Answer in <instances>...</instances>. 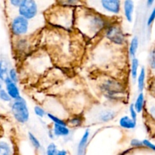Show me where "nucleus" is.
<instances>
[{
    "label": "nucleus",
    "mask_w": 155,
    "mask_h": 155,
    "mask_svg": "<svg viewBox=\"0 0 155 155\" xmlns=\"http://www.w3.org/2000/svg\"><path fill=\"white\" fill-rule=\"evenodd\" d=\"M108 21L98 12H89L85 15L83 29L89 35L95 36L101 30H105L108 26Z\"/></svg>",
    "instance_id": "1"
},
{
    "label": "nucleus",
    "mask_w": 155,
    "mask_h": 155,
    "mask_svg": "<svg viewBox=\"0 0 155 155\" xmlns=\"http://www.w3.org/2000/svg\"><path fill=\"white\" fill-rule=\"evenodd\" d=\"M66 123L67 127L69 128H78L83 125V119L82 117L77 115L70 118L68 121H66Z\"/></svg>",
    "instance_id": "19"
},
{
    "label": "nucleus",
    "mask_w": 155,
    "mask_h": 155,
    "mask_svg": "<svg viewBox=\"0 0 155 155\" xmlns=\"http://www.w3.org/2000/svg\"><path fill=\"white\" fill-rule=\"evenodd\" d=\"M149 111H150V114L152 115V117H154L155 118V106H152V107L150 108Z\"/></svg>",
    "instance_id": "36"
},
{
    "label": "nucleus",
    "mask_w": 155,
    "mask_h": 155,
    "mask_svg": "<svg viewBox=\"0 0 155 155\" xmlns=\"http://www.w3.org/2000/svg\"><path fill=\"white\" fill-rule=\"evenodd\" d=\"M129 111H130V117L135 121H137L138 118V113L136 112V110H135L134 106H133V104L132 103L130 105V107H129Z\"/></svg>",
    "instance_id": "30"
},
{
    "label": "nucleus",
    "mask_w": 155,
    "mask_h": 155,
    "mask_svg": "<svg viewBox=\"0 0 155 155\" xmlns=\"http://www.w3.org/2000/svg\"><path fill=\"white\" fill-rule=\"evenodd\" d=\"M130 145L133 148H144L143 143H142V141L139 140L138 139H133L130 141Z\"/></svg>",
    "instance_id": "29"
},
{
    "label": "nucleus",
    "mask_w": 155,
    "mask_h": 155,
    "mask_svg": "<svg viewBox=\"0 0 155 155\" xmlns=\"http://www.w3.org/2000/svg\"><path fill=\"white\" fill-rule=\"evenodd\" d=\"M142 143H143L144 148H147L148 149L151 150V151H155V145L151 142H150L149 140L144 139V140H142Z\"/></svg>",
    "instance_id": "31"
},
{
    "label": "nucleus",
    "mask_w": 155,
    "mask_h": 155,
    "mask_svg": "<svg viewBox=\"0 0 155 155\" xmlns=\"http://www.w3.org/2000/svg\"><path fill=\"white\" fill-rule=\"evenodd\" d=\"M155 21V7H154L151 10V13H150L149 16H148V19H147V27H151L153 24V23Z\"/></svg>",
    "instance_id": "28"
},
{
    "label": "nucleus",
    "mask_w": 155,
    "mask_h": 155,
    "mask_svg": "<svg viewBox=\"0 0 155 155\" xmlns=\"http://www.w3.org/2000/svg\"><path fill=\"white\" fill-rule=\"evenodd\" d=\"M101 90L110 98H117L124 92V87L120 83L114 79H107L100 85Z\"/></svg>",
    "instance_id": "4"
},
{
    "label": "nucleus",
    "mask_w": 155,
    "mask_h": 155,
    "mask_svg": "<svg viewBox=\"0 0 155 155\" xmlns=\"http://www.w3.org/2000/svg\"><path fill=\"white\" fill-rule=\"evenodd\" d=\"M8 64L7 61L0 59V80L4 82L5 79L8 77V72L9 71Z\"/></svg>",
    "instance_id": "20"
},
{
    "label": "nucleus",
    "mask_w": 155,
    "mask_h": 155,
    "mask_svg": "<svg viewBox=\"0 0 155 155\" xmlns=\"http://www.w3.org/2000/svg\"><path fill=\"white\" fill-rule=\"evenodd\" d=\"M116 117L117 113L114 110H110V109H106V110H103L100 112L98 114V120L101 122L107 123L111 121Z\"/></svg>",
    "instance_id": "14"
},
{
    "label": "nucleus",
    "mask_w": 155,
    "mask_h": 155,
    "mask_svg": "<svg viewBox=\"0 0 155 155\" xmlns=\"http://www.w3.org/2000/svg\"><path fill=\"white\" fill-rule=\"evenodd\" d=\"M4 84L5 86V90L11 97L12 100L18 99L21 98V92H20L19 87L18 86V83H15L12 82L8 77H6L4 80Z\"/></svg>",
    "instance_id": "8"
},
{
    "label": "nucleus",
    "mask_w": 155,
    "mask_h": 155,
    "mask_svg": "<svg viewBox=\"0 0 155 155\" xmlns=\"http://www.w3.org/2000/svg\"><path fill=\"white\" fill-rule=\"evenodd\" d=\"M95 4L108 16H117L120 13L121 2L119 0H101L95 2Z\"/></svg>",
    "instance_id": "7"
},
{
    "label": "nucleus",
    "mask_w": 155,
    "mask_h": 155,
    "mask_svg": "<svg viewBox=\"0 0 155 155\" xmlns=\"http://www.w3.org/2000/svg\"><path fill=\"white\" fill-rule=\"evenodd\" d=\"M0 100L4 102H8L10 103L12 101L11 97L9 96V95L8 94V92H6V90L5 89H2L0 90Z\"/></svg>",
    "instance_id": "27"
},
{
    "label": "nucleus",
    "mask_w": 155,
    "mask_h": 155,
    "mask_svg": "<svg viewBox=\"0 0 155 155\" xmlns=\"http://www.w3.org/2000/svg\"><path fill=\"white\" fill-rule=\"evenodd\" d=\"M148 64L151 71H155V48L150 51L148 56Z\"/></svg>",
    "instance_id": "25"
},
{
    "label": "nucleus",
    "mask_w": 155,
    "mask_h": 155,
    "mask_svg": "<svg viewBox=\"0 0 155 155\" xmlns=\"http://www.w3.org/2000/svg\"><path fill=\"white\" fill-rule=\"evenodd\" d=\"M11 112L15 120L20 124H25L30 120V110L27 101L22 96L11 101Z\"/></svg>",
    "instance_id": "2"
},
{
    "label": "nucleus",
    "mask_w": 155,
    "mask_h": 155,
    "mask_svg": "<svg viewBox=\"0 0 155 155\" xmlns=\"http://www.w3.org/2000/svg\"><path fill=\"white\" fill-rule=\"evenodd\" d=\"M58 151V149L56 144L54 142H51L47 145L45 148V155H57Z\"/></svg>",
    "instance_id": "23"
},
{
    "label": "nucleus",
    "mask_w": 155,
    "mask_h": 155,
    "mask_svg": "<svg viewBox=\"0 0 155 155\" xmlns=\"http://www.w3.org/2000/svg\"><path fill=\"white\" fill-rule=\"evenodd\" d=\"M3 84H4V82L2 81V80H0V90H1L2 89H3V88H2Z\"/></svg>",
    "instance_id": "37"
},
{
    "label": "nucleus",
    "mask_w": 155,
    "mask_h": 155,
    "mask_svg": "<svg viewBox=\"0 0 155 155\" xmlns=\"http://www.w3.org/2000/svg\"><path fill=\"white\" fill-rule=\"evenodd\" d=\"M27 136H28V139L30 141V144L32 146L35 148L36 150H40L42 148V144L39 142L38 138L33 134L31 132H28L27 133Z\"/></svg>",
    "instance_id": "21"
},
{
    "label": "nucleus",
    "mask_w": 155,
    "mask_h": 155,
    "mask_svg": "<svg viewBox=\"0 0 155 155\" xmlns=\"http://www.w3.org/2000/svg\"><path fill=\"white\" fill-rule=\"evenodd\" d=\"M139 60L137 58H132L131 64H130V75H131L132 80L136 81L137 79L138 74H139Z\"/></svg>",
    "instance_id": "18"
},
{
    "label": "nucleus",
    "mask_w": 155,
    "mask_h": 155,
    "mask_svg": "<svg viewBox=\"0 0 155 155\" xmlns=\"http://www.w3.org/2000/svg\"><path fill=\"white\" fill-rule=\"evenodd\" d=\"M145 80H146V70L145 67L141 68L138 74L136 83H137V89L139 92H143L145 87Z\"/></svg>",
    "instance_id": "13"
},
{
    "label": "nucleus",
    "mask_w": 155,
    "mask_h": 155,
    "mask_svg": "<svg viewBox=\"0 0 155 155\" xmlns=\"http://www.w3.org/2000/svg\"><path fill=\"white\" fill-rule=\"evenodd\" d=\"M119 125L121 128L124 129V130H131L136 129L137 122L133 120L128 115H125V116H123L122 117H120L119 120Z\"/></svg>",
    "instance_id": "12"
},
{
    "label": "nucleus",
    "mask_w": 155,
    "mask_h": 155,
    "mask_svg": "<svg viewBox=\"0 0 155 155\" xmlns=\"http://www.w3.org/2000/svg\"><path fill=\"white\" fill-rule=\"evenodd\" d=\"M90 137V130L87 129L85 130L82 136L77 148V155H86V147H87L89 139Z\"/></svg>",
    "instance_id": "10"
},
{
    "label": "nucleus",
    "mask_w": 155,
    "mask_h": 155,
    "mask_svg": "<svg viewBox=\"0 0 155 155\" xmlns=\"http://www.w3.org/2000/svg\"><path fill=\"white\" fill-rule=\"evenodd\" d=\"M21 2H22V0H11V1L9 2V3H10L13 7L18 8L20 5H21Z\"/></svg>",
    "instance_id": "32"
},
{
    "label": "nucleus",
    "mask_w": 155,
    "mask_h": 155,
    "mask_svg": "<svg viewBox=\"0 0 155 155\" xmlns=\"http://www.w3.org/2000/svg\"><path fill=\"white\" fill-rule=\"evenodd\" d=\"M48 137H49L50 139H54V138H55V137H54V134H53V132H52V130H51V128L48 130Z\"/></svg>",
    "instance_id": "34"
},
{
    "label": "nucleus",
    "mask_w": 155,
    "mask_h": 155,
    "mask_svg": "<svg viewBox=\"0 0 155 155\" xmlns=\"http://www.w3.org/2000/svg\"><path fill=\"white\" fill-rule=\"evenodd\" d=\"M154 4V0H148L146 2V6L148 8H151V6H153V5Z\"/></svg>",
    "instance_id": "35"
},
{
    "label": "nucleus",
    "mask_w": 155,
    "mask_h": 155,
    "mask_svg": "<svg viewBox=\"0 0 155 155\" xmlns=\"http://www.w3.org/2000/svg\"><path fill=\"white\" fill-rule=\"evenodd\" d=\"M30 28V21L20 15L14 17L10 24L12 34L16 37H21L27 34Z\"/></svg>",
    "instance_id": "5"
},
{
    "label": "nucleus",
    "mask_w": 155,
    "mask_h": 155,
    "mask_svg": "<svg viewBox=\"0 0 155 155\" xmlns=\"http://www.w3.org/2000/svg\"><path fill=\"white\" fill-rule=\"evenodd\" d=\"M33 111H34L36 116H37L39 118H43L46 116V112H45V109L42 107L41 106L36 105L33 108Z\"/></svg>",
    "instance_id": "26"
},
{
    "label": "nucleus",
    "mask_w": 155,
    "mask_h": 155,
    "mask_svg": "<svg viewBox=\"0 0 155 155\" xmlns=\"http://www.w3.org/2000/svg\"><path fill=\"white\" fill-rule=\"evenodd\" d=\"M39 13V5L34 0H22L18 8V15L25 19L33 20Z\"/></svg>",
    "instance_id": "6"
},
{
    "label": "nucleus",
    "mask_w": 155,
    "mask_h": 155,
    "mask_svg": "<svg viewBox=\"0 0 155 155\" xmlns=\"http://www.w3.org/2000/svg\"><path fill=\"white\" fill-rule=\"evenodd\" d=\"M15 150L10 142L6 140H0V155H14Z\"/></svg>",
    "instance_id": "15"
},
{
    "label": "nucleus",
    "mask_w": 155,
    "mask_h": 155,
    "mask_svg": "<svg viewBox=\"0 0 155 155\" xmlns=\"http://www.w3.org/2000/svg\"><path fill=\"white\" fill-rule=\"evenodd\" d=\"M57 155H69V154H68L67 150L61 149V150H58V151L57 153Z\"/></svg>",
    "instance_id": "33"
},
{
    "label": "nucleus",
    "mask_w": 155,
    "mask_h": 155,
    "mask_svg": "<svg viewBox=\"0 0 155 155\" xmlns=\"http://www.w3.org/2000/svg\"><path fill=\"white\" fill-rule=\"evenodd\" d=\"M104 36L115 45H122L126 42V35L118 24H109L104 30Z\"/></svg>",
    "instance_id": "3"
},
{
    "label": "nucleus",
    "mask_w": 155,
    "mask_h": 155,
    "mask_svg": "<svg viewBox=\"0 0 155 155\" xmlns=\"http://www.w3.org/2000/svg\"><path fill=\"white\" fill-rule=\"evenodd\" d=\"M139 46V39L137 36H135L132 38L130 41V45H129V54H130L131 58H136L137 54L138 49Z\"/></svg>",
    "instance_id": "17"
},
{
    "label": "nucleus",
    "mask_w": 155,
    "mask_h": 155,
    "mask_svg": "<svg viewBox=\"0 0 155 155\" xmlns=\"http://www.w3.org/2000/svg\"><path fill=\"white\" fill-rule=\"evenodd\" d=\"M51 130H52L54 137L66 138L71 135V129L67 126L53 124Z\"/></svg>",
    "instance_id": "11"
},
{
    "label": "nucleus",
    "mask_w": 155,
    "mask_h": 155,
    "mask_svg": "<svg viewBox=\"0 0 155 155\" xmlns=\"http://www.w3.org/2000/svg\"><path fill=\"white\" fill-rule=\"evenodd\" d=\"M8 77L12 82H14V83H18V71H17V70L14 68H10L8 72Z\"/></svg>",
    "instance_id": "24"
},
{
    "label": "nucleus",
    "mask_w": 155,
    "mask_h": 155,
    "mask_svg": "<svg viewBox=\"0 0 155 155\" xmlns=\"http://www.w3.org/2000/svg\"><path fill=\"white\" fill-rule=\"evenodd\" d=\"M123 9L125 19L127 22L132 23L133 21V15L135 11V3L132 0H126L123 2Z\"/></svg>",
    "instance_id": "9"
},
{
    "label": "nucleus",
    "mask_w": 155,
    "mask_h": 155,
    "mask_svg": "<svg viewBox=\"0 0 155 155\" xmlns=\"http://www.w3.org/2000/svg\"><path fill=\"white\" fill-rule=\"evenodd\" d=\"M133 104L135 110H136L138 114H140L143 111L145 104V98L143 92H139V95L136 97V101Z\"/></svg>",
    "instance_id": "16"
},
{
    "label": "nucleus",
    "mask_w": 155,
    "mask_h": 155,
    "mask_svg": "<svg viewBox=\"0 0 155 155\" xmlns=\"http://www.w3.org/2000/svg\"><path fill=\"white\" fill-rule=\"evenodd\" d=\"M46 117L51 121V122H52L53 124H56V125L67 126V123L64 120L61 119V118H60L59 117L55 116V115H54L53 114L47 113Z\"/></svg>",
    "instance_id": "22"
}]
</instances>
